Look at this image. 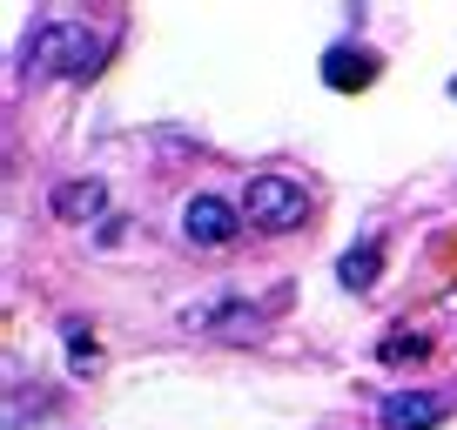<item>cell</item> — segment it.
<instances>
[{"label":"cell","instance_id":"277c9868","mask_svg":"<svg viewBox=\"0 0 457 430\" xmlns=\"http://www.w3.org/2000/svg\"><path fill=\"white\" fill-rule=\"evenodd\" d=\"M188 330H209L222 343H262V310L256 302H202L188 310Z\"/></svg>","mask_w":457,"mask_h":430},{"label":"cell","instance_id":"5b68a950","mask_svg":"<svg viewBox=\"0 0 457 430\" xmlns=\"http://www.w3.org/2000/svg\"><path fill=\"white\" fill-rule=\"evenodd\" d=\"M444 417H451V397H437V390H397V397H384V430H437Z\"/></svg>","mask_w":457,"mask_h":430},{"label":"cell","instance_id":"3957f363","mask_svg":"<svg viewBox=\"0 0 457 430\" xmlns=\"http://www.w3.org/2000/svg\"><path fill=\"white\" fill-rule=\"evenodd\" d=\"M182 236L195 249H228L243 236V209H228L222 195H188L182 202Z\"/></svg>","mask_w":457,"mask_h":430},{"label":"cell","instance_id":"6da1fadb","mask_svg":"<svg viewBox=\"0 0 457 430\" xmlns=\"http://www.w3.org/2000/svg\"><path fill=\"white\" fill-rule=\"evenodd\" d=\"M21 68L41 81V74H95L101 68V34L81 28V21H41L28 34V54Z\"/></svg>","mask_w":457,"mask_h":430},{"label":"cell","instance_id":"8fae6325","mask_svg":"<svg viewBox=\"0 0 457 430\" xmlns=\"http://www.w3.org/2000/svg\"><path fill=\"white\" fill-rule=\"evenodd\" d=\"M451 95H457V81H451Z\"/></svg>","mask_w":457,"mask_h":430},{"label":"cell","instance_id":"9c48e42d","mask_svg":"<svg viewBox=\"0 0 457 430\" xmlns=\"http://www.w3.org/2000/svg\"><path fill=\"white\" fill-rule=\"evenodd\" d=\"M377 357H384V363H417V357H430V336L424 330H411V336H384V343H377Z\"/></svg>","mask_w":457,"mask_h":430},{"label":"cell","instance_id":"30bf717a","mask_svg":"<svg viewBox=\"0 0 457 430\" xmlns=\"http://www.w3.org/2000/svg\"><path fill=\"white\" fill-rule=\"evenodd\" d=\"M61 336H68V363H74V370H95V357H101V350H95V336H87L81 330V323H74V316H68V323H61Z\"/></svg>","mask_w":457,"mask_h":430},{"label":"cell","instance_id":"8992f818","mask_svg":"<svg viewBox=\"0 0 457 430\" xmlns=\"http://www.w3.org/2000/svg\"><path fill=\"white\" fill-rule=\"evenodd\" d=\"M47 209H54L61 222H101V209H108V182H101V175H74V182H54Z\"/></svg>","mask_w":457,"mask_h":430},{"label":"cell","instance_id":"52a82bcc","mask_svg":"<svg viewBox=\"0 0 457 430\" xmlns=\"http://www.w3.org/2000/svg\"><path fill=\"white\" fill-rule=\"evenodd\" d=\"M323 81L337 87V95H357V87L377 81V54H363V47H329L323 54Z\"/></svg>","mask_w":457,"mask_h":430},{"label":"cell","instance_id":"ba28073f","mask_svg":"<svg viewBox=\"0 0 457 430\" xmlns=\"http://www.w3.org/2000/svg\"><path fill=\"white\" fill-rule=\"evenodd\" d=\"M377 276H384V243H377V236H363L357 249H343V262H337V283L343 289H377Z\"/></svg>","mask_w":457,"mask_h":430},{"label":"cell","instance_id":"7a4b0ae2","mask_svg":"<svg viewBox=\"0 0 457 430\" xmlns=\"http://www.w3.org/2000/svg\"><path fill=\"white\" fill-rule=\"evenodd\" d=\"M243 222L262 236H289L310 222V195H303V182H289V175H256V182L243 188Z\"/></svg>","mask_w":457,"mask_h":430}]
</instances>
